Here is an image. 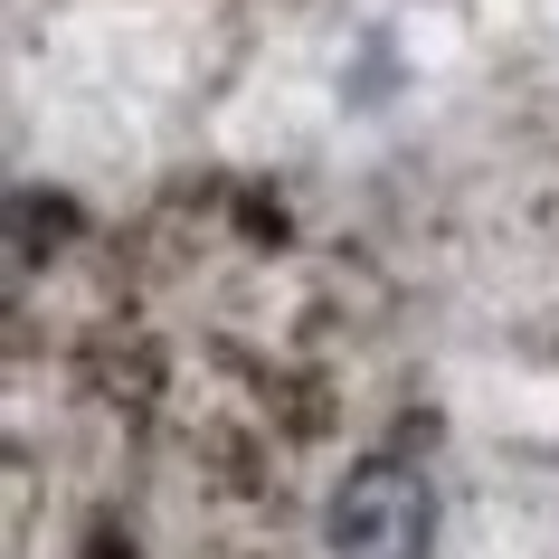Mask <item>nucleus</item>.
I'll return each mask as SVG.
<instances>
[{"label": "nucleus", "instance_id": "1", "mask_svg": "<svg viewBox=\"0 0 559 559\" xmlns=\"http://www.w3.org/2000/svg\"><path fill=\"white\" fill-rule=\"evenodd\" d=\"M323 540L332 559H427L437 550V484L408 455H370L332 484Z\"/></svg>", "mask_w": 559, "mask_h": 559}]
</instances>
